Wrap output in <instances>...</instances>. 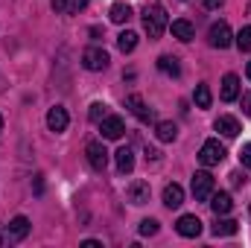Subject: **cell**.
<instances>
[{"instance_id":"1","label":"cell","mask_w":251,"mask_h":248,"mask_svg":"<svg viewBox=\"0 0 251 248\" xmlns=\"http://www.w3.org/2000/svg\"><path fill=\"white\" fill-rule=\"evenodd\" d=\"M143 29H146L149 38H161L164 35V29H167V12H164L161 3H152V6L143 9Z\"/></svg>"},{"instance_id":"2","label":"cell","mask_w":251,"mask_h":248,"mask_svg":"<svg viewBox=\"0 0 251 248\" xmlns=\"http://www.w3.org/2000/svg\"><path fill=\"white\" fill-rule=\"evenodd\" d=\"M225 161V146L219 140H204L201 149H199V164L201 167H216Z\"/></svg>"},{"instance_id":"3","label":"cell","mask_w":251,"mask_h":248,"mask_svg":"<svg viewBox=\"0 0 251 248\" xmlns=\"http://www.w3.org/2000/svg\"><path fill=\"white\" fill-rule=\"evenodd\" d=\"M213 187H216V181H213V175L207 170L193 175V196H196V201H207L213 196Z\"/></svg>"},{"instance_id":"4","label":"cell","mask_w":251,"mask_h":248,"mask_svg":"<svg viewBox=\"0 0 251 248\" xmlns=\"http://www.w3.org/2000/svg\"><path fill=\"white\" fill-rule=\"evenodd\" d=\"M85 155H88V164H91L97 173H102V170L108 167V152H105L102 140H88V146H85Z\"/></svg>"},{"instance_id":"5","label":"cell","mask_w":251,"mask_h":248,"mask_svg":"<svg viewBox=\"0 0 251 248\" xmlns=\"http://www.w3.org/2000/svg\"><path fill=\"white\" fill-rule=\"evenodd\" d=\"M82 64H85V70H105L108 67V53L102 50V47H88L85 53H82Z\"/></svg>"},{"instance_id":"6","label":"cell","mask_w":251,"mask_h":248,"mask_svg":"<svg viewBox=\"0 0 251 248\" xmlns=\"http://www.w3.org/2000/svg\"><path fill=\"white\" fill-rule=\"evenodd\" d=\"M100 131H102V137H105V140H120V137H123V131H126L123 117L105 114V117L100 120Z\"/></svg>"},{"instance_id":"7","label":"cell","mask_w":251,"mask_h":248,"mask_svg":"<svg viewBox=\"0 0 251 248\" xmlns=\"http://www.w3.org/2000/svg\"><path fill=\"white\" fill-rule=\"evenodd\" d=\"M207 41H210V47H216V50L231 47V26H228L225 21L213 24V26H210V32H207Z\"/></svg>"},{"instance_id":"8","label":"cell","mask_w":251,"mask_h":248,"mask_svg":"<svg viewBox=\"0 0 251 248\" xmlns=\"http://www.w3.org/2000/svg\"><path fill=\"white\" fill-rule=\"evenodd\" d=\"M176 231H178L181 237L193 240V237H199V234H201V219H199V216H193V213H184V216L176 222Z\"/></svg>"},{"instance_id":"9","label":"cell","mask_w":251,"mask_h":248,"mask_svg":"<svg viewBox=\"0 0 251 248\" xmlns=\"http://www.w3.org/2000/svg\"><path fill=\"white\" fill-rule=\"evenodd\" d=\"M126 108H128L137 120H152V111L146 108V102H143L140 94H128V97H126Z\"/></svg>"},{"instance_id":"10","label":"cell","mask_w":251,"mask_h":248,"mask_svg":"<svg viewBox=\"0 0 251 248\" xmlns=\"http://www.w3.org/2000/svg\"><path fill=\"white\" fill-rule=\"evenodd\" d=\"M126 198L131 204H146L149 201V184L146 181H131V184L126 187Z\"/></svg>"},{"instance_id":"11","label":"cell","mask_w":251,"mask_h":248,"mask_svg":"<svg viewBox=\"0 0 251 248\" xmlns=\"http://www.w3.org/2000/svg\"><path fill=\"white\" fill-rule=\"evenodd\" d=\"M67 123H70V117H67V111H64L62 105H56V108H50V111H47V128H50V131H56V134H59V131L67 128Z\"/></svg>"},{"instance_id":"12","label":"cell","mask_w":251,"mask_h":248,"mask_svg":"<svg viewBox=\"0 0 251 248\" xmlns=\"http://www.w3.org/2000/svg\"><path fill=\"white\" fill-rule=\"evenodd\" d=\"M213 128H216L219 134H225V137H237V134H240V120L231 117V114H222V117H216Z\"/></svg>"},{"instance_id":"13","label":"cell","mask_w":251,"mask_h":248,"mask_svg":"<svg viewBox=\"0 0 251 248\" xmlns=\"http://www.w3.org/2000/svg\"><path fill=\"white\" fill-rule=\"evenodd\" d=\"M219 97H222L225 102H234V99L240 97V79H237L234 73H228V76L222 79V91H219Z\"/></svg>"},{"instance_id":"14","label":"cell","mask_w":251,"mask_h":248,"mask_svg":"<svg viewBox=\"0 0 251 248\" xmlns=\"http://www.w3.org/2000/svg\"><path fill=\"white\" fill-rule=\"evenodd\" d=\"M26 234H29V219L26 216H15L12 225H9V243H21Z\"/></svg>"},{"instance_id":"15","label":"cell","mask_w":251,"mask_h":248,"mask_svg":"<svg viewBox=\"0 0 251 248\" xmlns=\"http://www.w3.org/2000/svg\"><path fill=\"white\" fill-rule=\"evenodd\" d=\"M164 204H167L170 210L184 204V190H181V184H167L164 187Z\"/></svg>"},{"instance_id":"16","label":"cell","mask_w":251,"mask_h":248,"mask_svg":"<svg viewBox=\"0 0 251 248\" xmlns=\"http://www.w3.org/2000/svg\"><path fill=\"white\" fill-rule=\"evenodd\" d=\"M210 207H213V213H216V216H225V213H231L234 201H231V196H228V193H213V196H210Z\"/></svg>"},{"instance_id":"17","label":"cell","mask_w":251,"mask_h":248,"mask_svg":"<svg viewBox=\"0 0 251 248\" xmlns=\"http://www.w3.org/2000/svg\"><path fill=\"white\" fill-rule=\"evenodd\" d=\"M117 170H120L123 175L134 170V152H131V146H120V149H117Z\"/></svg>"},{"instance_id":"18","label":"cell","mask_w":251,"mask_h":248,"mask_svg":"<svg viewBox=\"0 0 251 248\" xmlns=\"http://www.w3.org/2000/svg\"><path fill=\"white\" fill-rule=\"evenodd\" d=\"M155 134H158V140H161V143H173V140L178 137V128H176V123L164 120V123L155 125Z\"/></svg>"},{"instance_id":"19","label":"cell","mask_w":251,"mask_h":248,"mask_svg":"<svg viewBox=\"0 0 251 248\" xmlns=\"http://www.w3.org/2000/svg\"><path fill=\"white\" fill-rule=\"evenodd\" d=\"M173 35H176L178 41H193V38H196V29H193L190 21H173Z\"/></svg>"},{"instance_id":"20","label":"cell","mask_w":251,"mask_h":248,"mask_svg":"<svg viewBox=\"0 0 251 248\" xmlns=\"http://www.w3.org/2000/svg\"><path fill=\"white\" fill-rule=\"evenodd\" d=\"M158 67H161L167 76H181V64H178L176 56H161V59H158Z\"/></svg>"},{"instance_id":"21","label":"cell","mask_w":251,"mask_h":248,"mask_svg":"<svg viewBox=\"0 0 251 248\" xmlns=\"http://www.w3.org/2000/svg\"><path fill=\"white\" fill-rule=\"evenodd\" d=\"M193 99H196V105H199V108H210V102H213V97H210V88H207V85H196V91H193Z\"/></svg>"},{"instance_id":"22","label":"cell","mask_w":251,"mask_h":248,"mask_svg":"<svg viewBox=\"0 0 251 248\" xmlns=\"http://www.w3.org/2000/svg\"><path fill=\"white\" fill-rule=\"evenodd\" d=\"M213 234H216V237H231V234H237V222H234V219H216Z\"/></svg>"},{"instance_id":"23","label":"cell","mask_w":251,"mask_h":248,"mask_svg":"<svg viewBox=\"0 0 251 248\" xmlns=\"http://www.w3.org/2000/svg\"><path fill=\"white\" fill-rule=\"evenodd\" d=\"M108 15H111V21H114V24H126V21L131 18V9H128L126 3H114Z\"/></svg>"},{"instance_id":"24","label":"cell","mask_w":251,"mask_h":248,"mask_svg":"<svg viewBox=\"0 0 251 248\" xmlns=\"http://www.w3.org/2000/svg\"><path fill=\"white\" fill-rule=\"evenodd\" d=\"M117 47H120L123 53H131V50L137 47V35H134L131 29H126V32H120V38H117Z\"/></svg>"},{"instance_id":"25","label":"cell","mask_w":251,"mask_h":248,"mask_svg":"<svg viewBox=\"0 0 251 248\" xmlns=\"http://www.w3.org/2000/svg\"><path fill=\"white\" fill-rule=\"evenodd\" d=\"M237 47H240L243 53H249L251 50V26H243V29H240V35H237Z\"/></svg>"},{"instance_id":"26","label":"cell","mask_w":251,"mask_h":248,"mask_svg":"<svg viewBox=\"0 0 251 248\" xmlns=\"http://www.w3.org/2000/svg\"><path fill=\"white\" fill-rule=\"evenodd\" d=\"M140 234L143 237H155L158 234V219H143L140 222Z\"/></svg>"},{"instance_id":"27","label":"cell","mask_w":251,"mask_h":248,"mask_svg":"<svg viewBox=\"0 0 251 248\" xmlns=\"http://www.w3.org/2000/svg\"><path fill=\"white\" fill-rule=\"evenodd\" d=\"M105 114H108V111H105V105H102V102H94V105H91V120H94V123H100Z\"/></svg>"},{"instance_id":"28","label":"cell","mask_w":251,"mask_h":248,"mask_svg":"<svg viewBox=\"0 0 251 248\" xmlns=\"http://www.w3.org/2000/svg\"><path fill=\"white\" fill-rule=\"evenodd\" d=\"M88 3H91V0H67V12H70V15H76V12H82Z\"/></svg>"},{"instance_id":"29","label":"cell","mask_w":251,"mask_h":248,"mask_svg":"<svg viewBox=\"0 0 251 248\" xmlns=\"http://www.w3.org/2000/svg\"><path fill=\"white\" fill-rule=\"evenodd\" d=\"M240 164H243V167H251V143L243 146V152H240Z\"/></svg>"},{"instance_id":"30","label":"cell","mask_w":251,"mask_h":248,"mask_svg":"<svg viewBox=\"0 0 251 248\" xmlns=\"http://www.w3.org/2000/svg\"><path fill=\"white\" fill-rule=\"evenodd\" d=\"M243 111L251 117V91H249V94H243Z\"/></svg>"},{"instance_id":"31","label":"cell","mask_w":251,"mask_h":248,"mask_svg":"<svg viewBox=\"0 0 251 248\" xmlns=\"http://www.w3.org/2000/svg\"><path fill=\"white\" fill-rule=\"evenodd\" d=\"M50 6H53L56 12H67V0H50Z\"/></svg>"},{"instance_id":"32","label":"cell","mask_w":251,"mask_h":248,"mask_svg":"<svg viewBox=\"0 0 251 248\" xmlns=\"http://www.w3.org/2000/svg\"><path fill=\"white\" fill-rule=\"evenodd\" d=\"M222 3H225V0H204V6H207V9H219Z\"/></svg>"},{"instance_id":"33","label":"cell","mask_w":251,"mask_h":248,"mask_svg":"<svg viewBox=\"0 0 251 248\" xmlns=\"http://www.w3.org/2000/svg\"><path fill=\"white\" fill-rule=\"evenodd\" d=\"M231 178H234V184H237V187H240V184H246V175H243V173H234Z\"/></svg>"},{"instance_id":"34","label":"cell","mask_w":251,"mask_h":248,"mask_svg":"<svg viewBox=\"0 0 251 248\" xmlns=\"http://www.w3.org/2000/svg\"><path fill=\"white\" fill-rule=\"evenodd\" d=\"M82 246H85V248H100V246H102V243H97V240H85Z\"/></svg>"},{"instance_id":"35","label":"cell","mask_w":251,"mask_h":248,"mask_svg":"<svg viewBox=\"0 0 251 248\" xmlns=\"http://www.w3.org/2000/svg\"><path fill=\"white\" fill-rule=\"evenodd\" d=\"M9 243V234H3V225H0V246H6Z\"/></svg>"},{"instance_id":"36","label":"cell","mask_w":251,"mask_h":248,"mask_svg":"<svg viewBox=\"0 0 251 248\" xmlns=\"http://www.w3.org/2000/svg\"><path fill=\"white\" fill-rule=\"evenodd\" d=\"M246 73H249V79H251V62H249V70H246Z\"/></svg>"},{"instance_id":"37","label":"cell","mask_w":251,"mask_h":248,"mask_svg":"<svg viewBox=\"0 0 251 248\" xmlns=\"http://www.w3.org/2000/svg\"><path fill=\"white\" fill-rule=\"evenodd\" d=\"M0 131H3V117H0Z\"/></svg>"}]
</instances>
